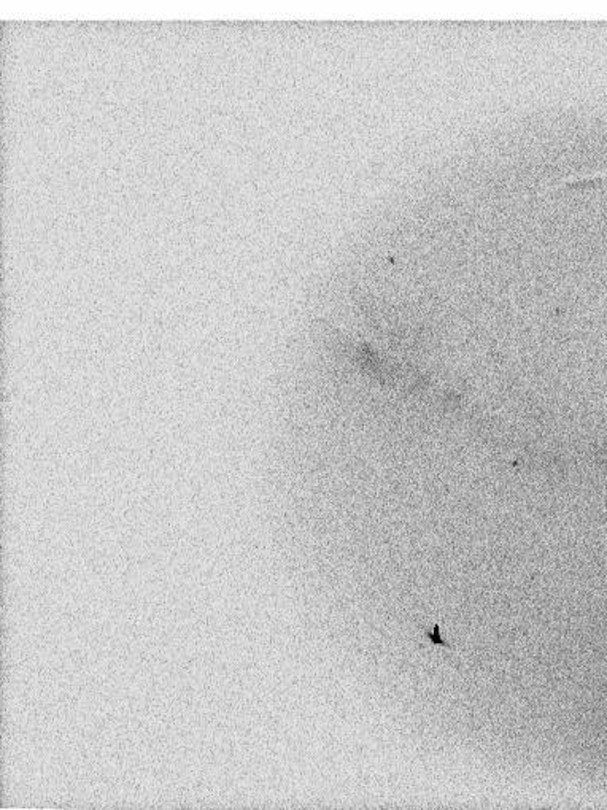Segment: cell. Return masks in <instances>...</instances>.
<instances>
[{
	"label": "cell",
	"instance_id": "1",
	"mask_svg": "<svg viewBox=\"0 0 607 810\" xmlns=\"http://www.w3.org/2000/svg\"><path fill=\"white\" fill-rule=\"evenodd\" d=\"M428 637H429V641H431V642H434V643H439V645H442V647H447V648H450V643L447 642L445 639H442V637H440V629H439V624H434V629H433V632H428Z\"/></svg>",
	"mask_w": 607,
	"mask_h": 810
}]
</instances>
